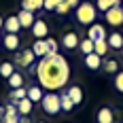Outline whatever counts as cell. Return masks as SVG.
<instances>
[{
    "mask_svg": "<svg viewBox=\"0 0 123 123\" xmlns=\"http://www.w3.org/2000/svg\"><path fill=\"white\" fill-rule=\"evenodd\" d=\"M34 74H36L38 85L43 89L57 91L70 79V64L60 53H49V55L40 57V62L36 64V72Z\"/></svg>",
    "mask_w": 123,
    "mask_h": 123,
    "instance_id": "obj_1",
    "label": "cell"
},
{
    "mask_svg": "<svg viewBox=\"0 0 123 123\" xmlns=\"http://www.w3.org/2000/svg\"><path fill=\"white\" fill-rule=\"evenodd\" d=\"M76 21L83 25H91L96 21V6L91 2H81L76 6Z\"/></svg>",
    "mask_w": 123,
    "mask_h": 123,
    "instance_id": "obj_2",
    "label": "cell"
},
{
    "mask_svg": "<svg viewBox=\"0 0 123 123\" xmlns=\"http://www.w3.org/2000/svg\"><path fill=\"white\" fill-rule=\"evenodd\" d=\"M40 104H43V111L47 112V115H57V112L62 111V98L55 93V91L45 93L43 100H40Z\"/></svg>",
    "mask_w": 123,
    "mask_h": 123,
    "instance_id": "obj_3",
    "label": "cell"
},
{
    "mask_svg": "<svg viewBox=\"0 0 123 123\" xmlns=\"http://www.w3.org/2000/svg\"><path fill=\"white\" fill-rule=\"evenodd\" d=\"M104 19H106V24L112 25V28H119V25H123V9H121V4H115V6H111L108 11L104 13Z\"/></svg>",
    "mask_w": 123,
    "mask_h": 123,
    "instance_id": "obj_4",
    "label": "cell"
},
{
    "mask_svg": "<svg viewBox=\"0 0 123 123\" xmlns=\"http://www.w3.org/2000/svg\"><path fill=\"white\" fill-rule=\"evenodd\" d=\"M34 60H36L34 51H32V47H28V49L19 51V53L15 55V60H13V64H15V66H24V68H30V66L34 64Z\"/></svg>",
    "mask_w": 123,
    "mask_h": 123,
    "instance_id": "obj_5",
    "label": "cell"
},
{
    "mask_svg": "<svg viewBox=\"0 0 123 123\" xmlns=\"http://www.w3.org/2000/svg\"><path fill=\"white\" fill-rule=\"evenodd\" d=\"M106 36H108V34H106L104 25H100V24H91V25H89V30H87V38H89V40H93V43L104 40Z\"/></svg>",
    "mask_w": 123,
    "mask_h": 123,
    "instance_id": "obj_6",
    "label": "cell"
},
{
    "mask_svg": "<svg viewBox=\"0 0 123 123\" xmlns=\"http://www.w3.org/2000/svg\"><path fill=\"white\" fill-rule=\"evenodd\" d=\"M17 19H19V24H21V30H30L32 25H34V21H36V17H34V11H25V9H21V11L17 13Z\"/></svg>",
    "mask_w": 123,
    "mask_h": 123,
    "instance_id": "obj_7",
    "label": "cell"
},
{
    "mask_svg": "<svg viewBox=\"0 0 123 123\" xmlns=\"http://www.w3.org/2000/svg\"><path fill=\"white\" fill-rule=\"evenodd\" d=\"M30 30H32L34 38H47V36H49V25H47V21H45V19H36V21H34V25H32Z\"/></svg>",
    "mask_w": 123,
    "mask_h": 123,
    "instance_id": "obj_8",
    "label": "cell"
},
{
    "mask_svg": "<svg viewBox=\"0 0 123 123\" xmlns=\"http://www.w3.org/2000/svg\"><path fill=\"white\" fill-rule=\"evenodd\" d=\"M79 43H81V40H79V34H76V32H66L64 38H62V47H64L66 51L76 49V47H79Z\"/></svg>",
    "mask_w": 123,
    "mask_h": 123,
    "instance_id": "obj_9",
    "label": "cell"
},
{
    "mask_svg": "<svg viewBox=\"0 0 123 123\" xmlns=\"http://www.w3.org/2000/svg\"><path fill=\"white\" fill-rule=\"evenodd\" d=\"M19 45H21V40H19V36L17 34H11V32H6L4 36H2V47L9 51H17L19 49Z\"/></svg>",
    "mask_w": 123,
    "mask_h": 123,
    "instance_id": "obj_10",
    "label": "cell"
},
{
    "mask_svg": "<svg viewBox=\"0 0 123 123\" xmlns=\"http://www.w3.org/2000/svg\"><path fill=\"white\" fill-rule=\"evenodd\" d=\"M32 51L36 57H45L49 55V45H47V38H36V43L32 45Z\"/></svg>",
    "mask_w": 123,
    "mask_h": 123,
    "instance_id": "obj_11",
    "label": "cell"
},
{
    "mask_svg": "<svg viewBox=\"0 0 123 123\" xmlns=\"http://www.w3.org/2000/svg\"><path fill=\"white\" fill-rule=\"evenodd\" d=\"M6 32H11V34H17L19 30H21V24H19V19H17V15H11V17H6L4 19V25H2Z\"/></svg>",
    "mask_w": 123,
    "mask_h": 123,
    "instance_id": "obj_12",
    "label": "cell"
},
{
    "mask_svg": "<svg viewBox=\"0 0 123 123\" xmlns=\"http://www.w3.org/2000/svg\"><path fill=\"white\" fill-rule=\"evenodd\" d=\"M85 66L89 70H100V68H102V57H100L96 51L89 53V55H85Z\"/></svg>",
    "mask_w": 123,
    "mask_h": 123,
    "instance_id": "obj_13",
    "label": "cell"
},
{
    "mask_svg": "<svg viewBox=\"0 0 123 123\" xmlns=\"http://www.w3.org/2000/svg\"><path fill=\"white\" fill-rule=\"evenodd\" d=\"M106 40H108V47H111V49H117V51L123 49V34L121 32H112V34H108Z\"/></svg>",
    "mask_w": 123,
    "mask_h": 123,
    "instance_id": "obj_14",
    "label": "cell"
},
{
    "mask_svg": "<svg viewBox=\"0 0 123 123\" xmlns=\"http://www.w3.org/2000/svg\"><path fill=\"white\" fill-rule=\"evenodd\" d=\"M13 104H17L19 115H30V112H32V108H34V102L28 98V96H25V98H21L19 102H13Z\"/></svg>",
    "mask_w": 123,
    "mask_h": 123,
    "instance_id": "obj_15",
    "label": "cell"
},
{
    "mask_svg": "<svg viewBox=\"0 0 123 123\" xmlns=\"http://www.w3.org/2000/svg\"><path fill=\"white\" fill-rule=\"evenodd\" d=\"M98 123H115V115H112V108H108V106H102L98 111Z\"/></svg>",
    "mask_w": 123,
    "mask_h": 123,
    "instance_id": "obj_16",
    "label": "cell"
},
{
    "mask_svg": "<svg viewBox=\"0 0 123 123\" xmlns=\"http://www.w3.org/2000/svg\"><path fill=\"white\" fill-rule=\"evenodd\" d=\"M66 93L70 96V100H72L74 104H81V102H83V89H81L79 85H70L68 89H66Z\"/></svg>",
    "mask_w": 123,
    "mask_h": 123,
    "instance_id": "obj_17",
    "label": "cell"
},
{
    "mask_svg": "<svg viewBox=\"0 0 123 123\" xmlns=\"http://www.w3.org/2000/svg\"><path fill=\"white\" fill-rule=\"evenodd\" d=\"M43 96H45V91H43V87H40V85L28 87V98L32 100L34 104H36V102H40V100H43Z\"/></svg>",
    "mask_w": 123,
    "mask_h": 123,
    "instance_id": "obj_18",
    "label": "cell"
},
{
    "mask_svg": "<svg viewBox=\"0 0 123 123\" xmlns=\"http://www.w3.org/2000/svg\"><path fill=\"white\" fill-rule=\"evenodd\" d=\"M45 6V0H21V9L25 11H40Z\"/></svg>",
    "mask_w": 123,
    "mask_h": 123,
    "instance_id": "obj_19",
    "label": "cell"
},
{
    "mask_svg": "<svg viewBox=\"0 0 123 123\" xmlns=\"http://www.w3.org/2000/svg\"><path fill=\"white\" fill-rule=\"evenodd\" d=\"M102 70L108 72V74H117V72H119V62L115 60V57L108 60V62H102Z\"/></svg>",
    "mask_w": 123,
    "mask_h": 123,
    "instance_id": "obj_20",
    "label": "cell"
},
{
    "mask_svg": "<svg viewBox=\"0 0 123 123\" xmlns=\"http://www.w3.org/2000/svg\"><path fill=\"white\" fill-rule=\"evenodd\" d=\"M9 85H11V89H17V87H24V74L21 72H13L9 79Z\"/></svg>",
    "mask_w": 123,
    "mask_h": 123,
    "instance_id": "obj_21",
    "label": "cell"
},
{
    "mask_svg": "<svg viewBox=\"0 0 123 123\" xmlns=\"http://www.w3.org/2000/svg\"><path fill=\"white\" fill-rule=\"evenodd\" d=\"M93 47H96V43L93 40H89V38H83L81 43H79V49L83 55H89V53H93Z\"/></svg>",
    "mask_w": 123,
    "mask_h": 123,
    "instance_id": "obj_22",
    "label": "cell"
},
{
    "mask_svg": "<svg viewBox=\"0 0 123 123\" xmlns=\"http://www.w3.org/2000/svg\"><path fill=\"white\" fill-rule=\"evenodd\" d=\"M93 51L98 53L100 57H104V55L111 51V47H108V40H106V38H104V40H98V43H96V47H93Z\"/></svg>",
    "mask_w": 123,
    "mask_h": 123,
    "instance_id": "obj_23",
    "label": "cell"
},
{
    "mask_svg": "<svg viewBox=\"0 0 123 123\" xmlns=\"http://www.w3.org/2000/svg\"><path fill=\"white\" fill-rule=\"evenodd\" d=\"M13 72H15V64H11V62H2V64H0V74H2L4 79H9Z\"/></svg>",
    "mask_w": 123,
    "mask_h": 123,
    "instance_id": "obj_24",
    "label": "cell"
},
{
    "mask_svg": "<svg viewBox=\"0 0 123 123\" xmlns=\"http://www.w3.org/2000/svg\"><path fill=\"white\" fill-rule=\"evenodd\" d=\"M28 96V89L25 87H17V89H11V102H19L21 98Z\"/></svg>",
    "mask_w": 123,
    "mask_h": 123,
    "instance_id": "obj_25",
    "label": "cell"
},
{
    "mask_svg": "<svg viewBox=\"0 0 123 123\" xmlns=\"http://www.w3.org/2000/svg\"><path fill=\"white\" fill-rule=\"evenodd\" d=\"M60 98H62V111H72L74 102H72V100H70V96H68V93H66V91H64V93H62Z\"/></svg>",
    "mask_w": 123,
    "mask_h": 123,
    "instance_id": "obj_26",
    "label": "cell"
},
{
    "mask_svg": "<svg viewBox=\"0 0 123 123\" xmlns=\"http://www.w3.org/2000/svg\"><path fill=\"white\" fill-rule=\"evenodd\" d=\"M112 83H115V89H117L119 93H123V70H119V72L115 74Z\"/></svg>",
    "mask_w": 123,
    "mask_h": 123,
    "instance_id": "obj_27",
    "label": "cell"
},
{
    "mask_svg": "<svg viewBox=\"0 0 123 123\" xmlns=\"http://www.w3.org/2000/svg\"><path fill=\"white\" fill-rule=\"evenodd\" d=\"M111 6H115V4H112V0H96V9L102 11V13H106Z\"/></svg>",
    "mask_w": 123,
    "mask_h": 123,
    "instance_id": "obj_28",
    "label": "cell"
},
{
    "mask_svg": "<svg viewBox=\"0 0 123 123\" xmlns=\"http://www.w3.org/2000/svg\"><path fill=\"white\" fill-rule=\"evenodd\" d=\"M70 9H72V6H70V4H68V0H62L60 4H57V6H55V13H60V15H66V13L70 11Z\"/></svg>",
    "mask_w": 123,
    "mask_h": 123,
    "instance_id": "obj_29",
    "label": "cell"
},
{
    "mask_svg": "<svg viewBox=\"0 0 123 123\" xmlns=\"http://www.w3.org/2000/svg\"><path fill=\"white\" fill-rule=\"evenodd\" d=\"M21 115H11V112H4L2 115V123H19Z\"/></svg>",
    "mask_w": 123,
    "mask_h": 123,
    "instance_id": "obj_30",
    "label": "cell"
},
{
    "mask_svg": "<svg viewBox=\"0 0 123 123\" xmlns=\"http://www.w3.org/2000/svg\"><path fill=\"white\" fill-rule=\"evenodd\" d=\"M47 45H49V53H57L60 45H57V40H55V38H49V36H47Z\"/></svg>",
    "mask_w": 123,
    "mask_h": 123,
    "instance_id": "obj_31",
    "label": "cell"
},
{
    "mask_svg": "<svg viewBox=\"0 0 123 123\" xmlns=\"http://www.w3.org/2000/svg\"><path fill=\"white\" fill-rule=\"evenodd\" d=\"M62 0H45V6L43 9H47V11H55V6L60 4Z\"/></svg>",
    "mask_w": 123,
    "mask_h": 123,
    "instance_id": "obj_32",
    "label": "cell"
},
{
    "mask_svg": "<svg viewBox=\"0 0 123 123\" xmlns=\"http://www.w3.org/2000/svg\"><path fill=\"white\" fill-rule=\"evenodd\" d=\"M68 4H70L72 9H76V6H79V0H68Z\"/></svg>",
    "mask_w": 123,
    "mask_h": 123,
    "instance_id": "obj_33",
    "label": "cell"
},
{
    "mask_svg": "<svg viewBox=\"0 0 123 123\" xmlns=\"http://www.w3.org/2000/svg\"><path fill=\"white\" fill-rule=\"evenodd\" d=\"M2 25H4V19H2V15H0V30H2Z\"/></svg>",
    "mask_w": 123,
    "mask_h": 123,
    "instance_id": "obj_34",
    "label": "cell"
},
{
    "mask_svg": "<svg viewBox=\"0 0 123 123\" xmlns=\"http://www.w3.org/2000/svg\"><path fill=\"white\" fill-rule=\"evenodd\" d=\"M2 115H4V108H2V106H0V117H2Z\"/></svg>",
    "mask_w": 123,
    "mask_h": 123,
    "instance_id": "obj_35",
    "label": "cell"
},
{
    "mask_svg": "<svg viewBox=\"0 0 123 123\" xmlns=\"http://www.w3.org/2000/svg\"><path fill=\"white\" fill-rule=\"evenodd\" d=\"M0 45H2V34H0Z\"/></svg>",
    "mask_w": 123,
    "mask_h": 123,
    "instance_id": "obj_36",
    "label": "cell"
},
{
    "mask_svg": "<svg viewBox=\"0 0 123 123\" xmlns=\"http://www.w3.org/2000/svg\"><path fill=\"white\" fill-rule=\"evenodd\" d=\"M36 123H45V121H36Z\"/></svg>",
    "mask_w": 123,
    "mask_h": 123,
    "instance_id": "obj_37",
    "label": "cell"
},
{
    "mask_svg": "<svg viewBox=\"0 0 123 123\" xmlns=\"http://www.w3.org/2000/svg\"><path fill=\"white\" fill-rule=\"evenodd\" d=\"M0 123H2V117H0Z\"/></svg>",
    "mask_w": 123,
    "mask_h": 123,
    "instance_id": "obj_38",
    "label": "cell"
},
{
    "mask_svg": "<svg viewBox=\"0 0 123 123\" xmlns=\"http://www.w3.org/2000/svg\"><path fill=\"white\" fill-rule=\"evenodd\" d=\"M121 9H123V2H121Z\"/></svg>",
    "mask_w": 123,
    "mask_h": 123,
    "instance_id": "obj_39",
    "label": "cell"
},
{
    "mask_svg": "<svg viewBox=\"0 0 123 123\" xmlns=\"http://www.w3.org/2000/svg\"><path fill=\"white\" fill-rule=\"evenodd\" d=\"M121 55H123V49H121Z\"/></svg>",
    "mask_w": 123,
    "mask_h": 123,
    "instance_id": "obj_40",
    "label": "cell"
}]
</instances>
